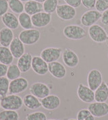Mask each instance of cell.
<instances>
[{"instance_id":"6da1fadb","label":"cell","mask_w":108,"mask_h":120,"mask_svg":"<svg viewBox=\"0 0 108 120\" xmlns=\"http://www.w3.org/2000/svg\"><path fill=\"white\" fill-rule=\"evenodd\" d=\"M1 107L6 110L18 111L23 106V98L17 94L7 95L1 98Z\"/></svg>"},{"instance_id":"7a4b0ae2","label":"cell","mask_w":108,"mask_h":120,"mask_svg":"<svg viewBox=\"0 0 108 120\" xmlns=\"http://www.w3.org/2000/svg\"><path fill=\"white\" fill-rule=\"evenodd\" d=\"M63 33L66 38L71 40H81L87 36V31L82 26L77 25L66 26Z\"/></svg>"},{"instance_id":"3957f363","label":"cell","mask_w":108,"mask_h":120,"mask_svg":"<svg viewBox=\"0 0 108 120\" xmlns=\"http://www.w3.org/2000/svg\"><path fill=\"white\" fill-rule=\"evenodd\" d=\"M18 38L24 45H32L38 42L41 38V32L37 29H25L20 32Z\"/></svg>"},{"instance_id":"277c9868","label":"cell","mask_w":108,"mask_h":120,"mask_svg":"<svg viewBox=\"0 0 108 120\" xmlns=\"http://www.w3.org/2000/svg\"><path fill=\"white\" fill-rule=\"evenodd\" d=\"M89 35L92 41L96 43H103L105 42L108 33L104 28L97 24L93 25L89 28Z\"/></svg>"},{"instance_id":"5b68a950","label":"cell","mask_w":108,"mask_h":120,"mask_svg":"<svg viewBox=\"0 0 108 120\" xmlns=\"http://www.w3.org/2000/svg\"><path fill=\"white\" fill-rule=\"evenodd\" d=\"M62 54V49L61 48L49 47L43 49L41 52V56L45 62L50 63L57 61Z\"/></svg>"},{"instance_id":"8992f818","label":"cell","mask_w":108,"mask_h":120,"mask_svg":"<svg viewBox=\"0 0 108 120\" xmlns=\"http://www.w3.org/2000/svg\"><path fill=\"white\" fill-rule=\"evenodd\" d=\"M101 13L97 10H90L83 14L80 18V22L84 26L90 27L101 19Z\"/></svg>"},{"instance_id":"52a82bcc","label":"cell","mask_w":108,"mask_h":120,"mask_svg":"<svg viewBox=\"0 0 108 120\" xmlns=\"http://www.w3.org/2000/svg\"><path fill=\"white\" fill-rule=\"evenodd\" d=\"M28 88V82L24 77H20L10 83L9 93L10 94H18L26 91Z\"/></svg>"},{"instance_id":"ba28073f","label":"cell","mask_w":108,"mask_h":120,"mask_svg":"<svg viewBox=\"0 0 108 120\" xmlns=\"http://www.w3.org/2000/svg\"><path fill=\"white\" fill-rule=\"evenodd\" d=\"M77 96L81 101L85 103H92L95 101V91L83 83H80L78 86Z\"/></svg>"},{"instance_id":"9c48e42d","label":"cell","mask_w":108,"mask_h":120,"mask_svg":"<svg viewBox=\"0 0 108 120\" xmlns=\"http://www.w3.org/2000/svg\"><path fill=\"white\" fill-rule=\"evenodd\" d=\"M56 14L63 20H71L76 16V9L68 4L58 5L56 9Z\"/></svg>"},{"instance_id":"30bf717a","label":"cell","mask_w":108,"mask_h":120,"mask_svg":"<svg viewBox=\"0 0 108 120\" xmlns=\"http://www.w3.org/2000/svg\"><path fill=\"white\" fill-rule=\"evenodd\" d=\"M29 91L31 94L38 98H44L50 94L49 87L43 82H35L32 83L29 88Z\"/></svg>"},{"instance_id":"8fae6325","label":"cell","mask_w":108,"mask_h":120,"mask_svg":"<svg viewBox=\"0 0 108 120\" xmlns=\"http://www.w3.org/2000/svg\"><path fill=\"white\" fill-rule=\"evenodd\" d=\"M88 109L95 117H102L108 115V104L105 102H93L90 103Z\"/></svg>"},{"instance_id":"7c38bea8","label":"cell","mask_w":108,"mask_h":120,"mask_svg":"<svg viewBox=\"0 0 108 120\" xmlns=\"http://www.w3.org/2000/svg\"><path fill=\"white\" fill-rule=\"evenodd\" d=\"M103 82V76L99 70L92 69L88 73V86L93 91H95Z\"/></svg>"},{"instance_id":"4fadbf2b","label":"cell","mask_w":108,"mask_h":120,"mask_svg":"<svg viewBox=\"0 0 108 120\" xmlns=\"http://www.w3.org/2000/svg\"><path fill=\"white\" fill-rule=\"evenodd\" d=\"M33 26L37 28L47 26L51 21V14L45 12H41L31 16Z\"/></svg>"},{"instance_id":"5bb4252c","label":"cell","mask_w":108,"mask_h":120,"mask_svg":"<svg viewBox=\"0 0 108 120\" xmlns=\"http://www.w3.org/2000/svg\"><path fill=\"white\" fill-rule=\"evenodd\" d=\"M32 69L35 73L39 75H45L49 72L48 63L38 56L32 57Z\"/></svg>"},{"instance_id":"9a60e30c","label":"cell","mask_w":108,"mask_h":120,"mask_svg":"<svg viewBox=\"0 0 108 120\" xmlns=\"http://www.w3.org/2000/svg\"><path fill=\"white\" fill-rule=\"evenodd\" d=\"M63 62L69 68H75L79 63V58L76 52L70 48H66L62 53Z\"/></svg>"},{"instance_id":"2e32d148","label":"cell","mask_w":108,"mask_h":120,"mask_svg":"<svg viewBox=\"0 0 108 120\" xmlns=\"http://www.w3.org/2000/svg\"><path fill=\"white\" fill-rule=\"evenodd\" d=\"M48 68L50 74L57 79H63L67 74L66 67L58 61L48 63Z\"/></svg>"},{"instance_id":"e0dca14e","label":"cell","mask_w":108,"mask_h":120,"mask_svg":"<svg viewBox=\"0 0 108 120\" xmlns=\"http://www.w3.org/2000/svg\"><path fill=\"white\" fill-rule=\"evenodd\" d=\"M41 102L42 107L48 111H53L57 109L60 106L61 101L56 95L49 94L44 98H42Z\"/></svg>"},{"instance_id":"ac0fdd59","label":"cell","mask_w":108,"mask_h":120,"mask_svg":"<svg viewBox=\"0 0 108 120\" xmlns=\"http://www.w3.org/2000/svg\"><path fill=\"white\" fill-rule=\"evenodd\" d=\"M10 50L14 58H19L25 53L24 44L20 41L18 37L14 38L11 44L10 45Z\"/></svg>"},{"instance_id":"d6986e66","label":"cell","mask_w":108,"mask_h":120,"mask_svg":"<svg viewBox=\"0 0 108 120\" xmlns=\"http://www.w3.org/2000/svg\"><path fill=\"white\" fill-rule=\"evenodd\" d=\"M32 56L31 54L29 52H25L18 58L17 65L20 71L23 73H25L32 68Z\"/></svg>"},{"instance_id":"ffe728a7","label":"cell","mask_w":108,"mask_h":120,"mask_svg":"<svg viewBox=\"0 0 108 120\" xmlns=\"http://www.w3.org/2000/svg\"><path fill=\"white\" fill-rule=\"evenodd\" d=\"M1 22L6 27L14 30L18 28L20 24L18 18L13 12H7L1 16Z\"/></svg>"},{"instance_id":"44dd1931","label":"cell","mask_w":108,"mask_h":120,"mask_svg":"<svg viewBox=\"0 0 108 120\" xmlns=\"http://www.w3.org/2000/svg\"><path fill=\"white\" fill-rule=\"evenodd\" d=\"M12 30L6 26L0 29V44L2 46L9 47L14 39Z\"/></svg>"},{"instance_id":"7402d4cb","label":"cell","mask_w":108,"mask_h":120,"mask_svg":"<svg viewBox=\"0 0 108 120\" xmlns=\"http://www.w3.org/2000/svg\"><path fill=\"white\" fill-rule=\"evenodd\" d=\"M43 11V6L41 3L33 0H30L28 1L25 2L24 4V12L29 14L30 16H32Z\"/></svg>"},{"instance_id":"603a6c76","label":"cell","mask_w":108,"mask_h":120,"mask_svg":"<svg viewBox=\"0 0 108 120\" xmlns=\"http://www.w3.org/2000/svg\"><path fill=\"white\" fill-rule=\"evenodd\" d=\"M108 99V86L107 83L103 82L95 91V101L105 102Z\"/></svg>"},{"instance_id":"cb8c5ba5","label":"cell","mask_w":108,"mask_h":120,"mask_svg":"<svg viewBox=\"0 0 108 120\" xmlns=\"http://www.w3.org/2000/svg\"><path fill=\"white\" fill-rule=\"evenodd\" d=\"M23 104L26 107L30 110H35L42 107L41 102L38 98L31 94H26L24 96Z\"/></svg>"},{"instance_id":"d4e9b609","label":"cell","mask_w":108,"mask_h":120,"mask_svg":"<svg viewBox=\"0 0 108 120\" xmlns=\"http://www.w3.org/2000/svg\"><path fill=\"white\" fill-rule=\"evenodd\" d=\"M14 56L8 47L0 46V63L6 65H10L14 60Z\"/></svg>"},{"instance_id":"484cf974","label":"cell","mask_w":108,"mask_h":120,"mask_svg":"<svg viewBox=\"0 0 108 120\" xmlns=\"http://www.w3.org/2000/svg\"><path fill=\"white\" fill-rule=\"evenodd\" d=\"M18 18L20 25L24 30L32 29L33 25L32 22V19L29 14H28L25 12H23L20 14Z\"/></svg>"},{"instance_id":"4316f807","label":"cell","mask_w":108,"mask_h":120,"mask_svg":"<svg viewBox=\"0 0 108 120\" xmlns=\"http://www.w3.org/2000/svg\"><path fill=\"white\" fill-rule=\"evenodd\" d=\"M9 8L14 14H21L24 11V4L20 0H7Z\"/></svg>"},{"instance_id":"83f0119b","label":"cell","mask_w":108,"mask_h":120,"mask_svg":"<svg viewBox=\"0 0 108 120\" xmlns=\"http://www.w3.org/2000/svg\"><path fill=\"white\" fill-rule=\"evenodd\" d=\"M21 71L18 68V65L16 64H12L8 67L7 71L6 77L9 80L12 81L18 78L21 75Z\"/></svg>"},{"instance_id":"f1b7e54d","label":"cell","mask_w":108,"mask_h":120,"mask_svg":"<svg viewBox=\"0 0 108 120\" xmlns=\"http://www.w3.org/2000/svg\"><path fill=\"white\" fill-rule=\"evenodd\" d=\"M19 114L17 111L3 110L0 112V120H18Z\"/></svg>"},{"instance_id":"f546056e","label":"cell","mask_w":108,"mask_h":120,"mask_svg":"<svg viewBox=\"0 0 108 120\" xmlns=\"http://www.w3.org/2000/svg\"><path fill=\"white\" fill-rule=\"evenodd\" d=\"M10 80L7 77H0V97H4L9 93Z\"/></svg>"},{"instance_id":"4dcf8cb0","label":"cell","mask_w":108,"mask_h":120,"mask_svg":"<svg viewBox=\"0 0 108 120\" xmlns=\"http://www.w3.org/2000/svg\"><path fill=\"white\" fill-rule=\"evenodd\" d=\"M58 6V0H46L43 3V11L49 14H52L56 11Z\"/></svg>"},{"instance_id":"1f68e13d","label":"cell","mask_w":108,"mask_h":120,"mask_svg":"<svg viewBox=\"0 0 108 120\" xmlns=\"http://www.w3.org/2000/svg\"><path fill=\"white\" fill-rule=\"evenodd\" d=\"M77 120H95V117L93 115L88 109H80L77 113Z\"/></svg>"},{"instance_id":"d6a6232c","label":"cell","mask_w":108,"mask_h":120,"mask_svg":"<svg viewBox=\"0 0 108 120\" xmlns=\"http://www.w3.org/2000/svg\"><path fill=\"white\" fill-rule=\"evenodd\" d=\"M47 115L43 112L36 111L28 114L26 117V120H47Z\"/></svg>"},{"instance_id":"836d02e7","label":"cell","mask_w":108,"mask_h":120,"mask_svg":"<svg viewBox=\"0 0 108 120\" xmlns=\"http://www.w3.org/2000/svg\"><path fill=\"white\" fill-rule=\"evenodd\" d=\"M95 8L101 13L108 10V0H97Z\"/></svg>"},{"instance_id":"e575fe53","label":"cell","mask_w":108,"mask_h":120,"mask_svg":"<svg viewBox=\"0 0 108 120\" xmlns=\"http://www.w3.org/2000/svg\"><path fill=\"white\" fill-rule=\"evenodd\" d=\"M9 9L8 1L7 0H0V17L3 16L7 12Z\"/></svg>"},{"instance_id":"d590c367","label":"cell","mask_w":108,"mask_h":120,"mask_svg":"<svg viewBox=\"0 0 108 120\" xmlns=\"http://www.w3.org/2000/svg\"><path fill=\"white\" fill-rule=\"evenodd\" d=\"M82 4L85 8L87 9H93L94 7H95L96 1L97 0H81Z\"/></svg>"},{"instance_id":"8d00e7d4","label":"cell","mask_w":108,"mask_h":120,"mask_svg":"<svg viewBox=\"0 0 108 120\" xmlns=\"http://www.w3.org/2000/svg\"><path fill=\"white\" fill-rule=\"evenodd\" d=\"M64 1H65L66 4H68L74 8H79L82 5L81 0H64Z\"/></svg>"},{"instance_id":"74e56055","label":"cell","mask_w":108,"mask_h":120,"mask_svg":"<svg viewBox=\"0 0 108 120\" xmlns=\"http://www.w3.org/2000/svg\"><path fill=\"white\" fill-rule=\"evenodd\" d=\"M101 22L103 25L108 26V10L102 12L101 17Z\"/></svg>"},{"instance_id":"f35d334b","label":"cell","mask_w":108,"mask_h":120,"mask_svg":"<svg viewBox=\"0 0 108 120\" xmlns=\"http://www.w3.org/2000/svg\"><path fill=\"white\" fill-rule=\"evenodd\" d=\"M7 69H8L7 65L0 63V77H5L6 75Z\"/></svg>"},{"instance_id":"ab89813d","label":"cell","mask_w":108,"mask_h":120,"mask_svg":"<svg viewBox=\"0 0 108 120\" xmlns=\"http://www.w3.org/2000/svg\"><path fill=\"white\" fill-rule=\"evenodd\" d=\"M33 1H37V2H39V3L42 4V3H44L46 0H33Z\"/></svg>"},{"instance_id":"60d3db41","label":"cell","mask_w":108,"mask_h":120,"mask_svg":"<svg viewBox=\"0 0 108 120\" xmlns=\"http://www.w3.org/2000/svg\"><path fill=\"white\" fill-rule=\"evenodd\" d=\"M105 42H106V44H107V45H108V38H107V39H106Z\"/></svg>"},{"instance_id":"b9f144b4","label":"cell","mask_w":108,"mask_h":120,"mask_svg":"<svg viewBox=\"0 0 108 120\" xmlns=\"http://www.w3.org/2000/svg\"><path fill=\"white\" fill-rule=\"evenodd\" d=\"M21 1H24V2H26V1H30V0H20Z\"/></svg>"},{"instance_id":"7bdbcfd3","label":"cell","mask_w":108,"mask_h":120,"mask_svg":"<svg viewBox=\"0 0 108 120\" xmlns=\"http://www.w3.org/2000/svg\"><path fill=\"white\" fill-rule=\"evenodd\" d=\"M68 120H75V119H68Z\"/></svg>"},{"instance_id":"ee69618b","label":"cell","mask_w":108,"mask_h":120,"mask_svg":"<svg viewBox=\"0 0 108 120\" xmlns=\"http://www.w3.org/2000/svg\"><path fill=\"white\" fill-rule=\"evenodd\" d=\"M1 107V101H0V108Z\"/></svg>"},{"instance_id":"f6af8a7d","label":"cell","mask_w":108,"mask_h":120,"mask_svg":"<svg viewBox=\"0 0 108 120\" xmlns=\"http://www.w3.org/2000/svg\"></svg>"},{"instance_id":"bcb514c9","label":"cell","mask_w":108,"mask_h":120,"mask_svg":"<svg viewBox=\"0 0 108 120\" xmlns=\"http://www.w3.org/2000/svg\"><path fill=\"white\" fill-rule=\"evenodd\" d=\"M107 84H108V83H107Z\"/></svg>"},{"instance_id":"7dc6e473","label":"cell","mask_w":108,"mask_h":120,"mask_svg":"<svg viewBox=\"0 0 108 120\" xmlns=\"http://www.w3.org/2000/svg\"></svg>"}]
</instances>
